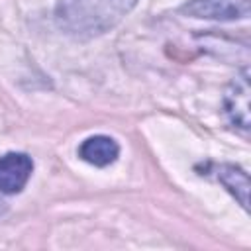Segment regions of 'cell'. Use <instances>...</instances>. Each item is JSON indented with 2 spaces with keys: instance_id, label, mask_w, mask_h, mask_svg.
<instances>
[{
  "instance_id": "6da1fadb",
  "label": "cell",
  "mask_w": 251,
  "mask_h": 251,
  "mask_svg": "<svg viewBox=\"0 0 251 251\" xmlns=\"http://www.w3.org/2000/svg\"><path fill=\"white\" fill-rule=\"evenodd\" d=\"M137 0H59L55 8L57 25L76 39H90L110 31Z\"/></svg>"
},
{
  "instance_id": "7a4b0ae2",
  "label": "cell",
  "mask_w": 251,
  "mask_h": 251,
  "mask_svg": "<svg viewBox=\"0 0 251 251\" xmlns=\"http://www.w3.org/2000/svg\"><path fill=\"white\" fill-rule=\"evenodd\" d=\"M180 12L206 20H241L249 16V0H190L180 8Z\"/></svg>"
},
{
  "instance_id": "3957f363",
  "label": "cell",
  "mask_w": 251,
  "mask_h": 251,
  "mask_svg": "<svg viewBox=\"0 0 251 251\" xmlns=\"http://www.w3.org/2000/svg\"><path fill=\"white\" fill-rule=\"evenodd\" d=\"M33 161L25 153H6L0 157V192L18 194L29 180Z\"/></svg>"
},
{
  "instance_id": "277c9868",
  "label": "cell",
  "mask_w": 251,
  "mask_h": 251,
  "mask_svg": "<svg viewBox=\"0 0 251 251\" xmlns=\"http://www.w3.org/2000/svg\"><path fill=\"white\" fill-rule=\"evenodd\" d=\"M249 75L247 71H243L241 76H237L229 88L226 90V114L229 118V122L241 129H247L251 120H249Z\"/></svg>"
},
{
  "instance_id": "5b68a950",
  "label": "cell",
  "mask_w": 251,
  "mask_h": 251,
  "mask_svg": "<svg viewBox=\"0 0 251 251\" xmlns=\"http://www.w3.org/2000/svg\"><path fill=\"white\" fill-rule=\"evenodd\" d=\"M120 155V145L108 135H92L78 147V157L94 167H106Z\"/></svg>"
},
{
  "instance_id": "8992f818",
  "label": "cell",
  "mask_w": 251,
  "mask_h": 251,
  "mask_svg": "<svg viewBox=\"0 0 251 251\" xmlns=\"http://www.w3.org/2000/svg\"><path fill=\"white\" fill-rule=\"evenodd\" d=\"M218 180L237 198V202L247 210L249 208V176L235 165H220L216 169Z\"/></svg>"
}]
</instances>
